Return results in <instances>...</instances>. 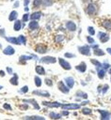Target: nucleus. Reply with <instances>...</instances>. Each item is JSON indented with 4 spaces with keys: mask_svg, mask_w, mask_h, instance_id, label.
<instances>
[{
    "mask_svg": "<svg viewBox=\"0 0 111 120\" xmlns=\"http://www.w3.org/2000/svg\"><path fill=\"white\" fill-rule=\"evenodd\" d=\"M96 11H97V7H96V5L93 4V3H89V4L87 5V8H86V12H87L88 15L93 16V15L96 13Z\"/></svg>",
    "mask_w": 111,
    "mask_h": 120,
    "instance_id": "obj_5",
    "label": "nucleus"
},
{
    "mask_svg": "<svg viewBox=\"0 0 111 120\" xmlns=\"http://www.w3.org/2000/svg\"><path fill=\"white\" fill-rule=\"evenodd\" d=\"M28 28L31 31H37L40 28V24H39V22L37 21H31L28 23Z\"/></svg>",
    "mask_w": 111,
    "mask_h": 120,
    "instance_id": "obj_10",
    "label": "nucleus"
},
{
    "mask_svg": "<svg viewBox=\"0 0 111 120\" xmlns=\"http://www.w3.org/2000/svg\"><path fill=\"white\" fill-rule=\"evenodd\" d=\"M87 32H88L89 36L95 35V30H94V28H93L92 26H88V27H87Z\"/></svg>",
    "mask_w": 111,
    "mask_h": 120,
    "instance_id": "obj_40",
    "label": "nucleus"
},
{
    "mask_svg": "<svg viewBox=\"0 0 111 120\" xmlns=\"http://www.w3.org/2000/svg\"><path fill=\"white\" fill-rule=\"evenodd\" d=\"M33 95H38L40 97H44V98H50V93L46 92V91H41V90H34L32 92Z\"/></svg>",
    "mask_w": 111,
    "mask_h": 120,
    "instance_id": "obj_16",
    "label": "nucleus"
},
{
    "mask_svg": "<svg viewBox=\"0 0 111 120\" xmlns=\"http://www.w3.org/2000/svg\"><path fill=\"white\" fill-rule=\"evenodd\" d=\"M0 76L1 77H4L5 76V71L4 70H0Z\"/></svg>",
    "mask_w": 111,
    "mask_h": 120,
    "instance_id": "obj_54",
    "label": "nucleus"
},
{
    "mask_svg": "<svg viewBox=\"0 0 111 120\" xmlns=\"http://www.w3.org/2000/svg\"><path fill=\"white\" fill-rule=\"evenodd\" d=\"M90 62L92 63V65H94V66H95V68H102V63H101V62H99L98 60H96V59H90Z\"/></svg>",
    "mask_w": 111,
    "mask_h": 120,
    "instance_id": "obj_34",
    "label": "nucleus"
},
{
    "mask_svg": "<svg viewBox=\"0 0 111 120\" xmlns=\"http://www.w3.org/2000/svg\"><path fill=\"white\" fill-rule=\"evenodd\" d=\"M18 79H19L18 75H17L16 73H13V76L10 78V80H9V82H10L12 85H18V83H19V81H18Z\"/></svg>",
    "mask_w": 111,
    "mask_h": 120,
    "instance_id": "obj_23",
    "label": "nucleus"
},
{
    "mask_svg": "<svg viewBox=\"0 0 111 120\" xmlns=\"http://www.w3.org/2000/svg\"><path fill=\"white\" fill-rule=\"evenodd\" d=\"M35 51H36V52H38V53L43 54V53H45V52H47V46L44 45V44H38V45H36V47H35Z\"/></svg>",
    "mask_w": 111,
    "mask_h": 120,
    "instance_id": "obj_8",
    "label": "nucleus"
},
{
    "mask_svg": "<svg viewBox=\"0 0 111 120\" xmlns=\"http://www.w3.org/2000/svg\"><path fill=\"white\" fill-rule=\"evenodd\" d=\"M75 95H76V97H80V98H84V99H87V98H88L87 94L85 93V92H83V91H81V90H78V91L75 93Z\"/></svg>",
    "mask_w": 111,
    "mask_h": 120,
    "instance_id": "obj_28",
    "label": "nucleus"
},
{
    "mask_svg": "<svg viewBox=\"0 0 111 120\" xmlns=\"http://www.w3.org/2000/svg\"><path fill=\"white\" fill-rule=\"evenodd\" d=\"M75 69L81 73H84L87 70V64L85 62H81L80 64H78L77 66H75Z\"/></svg>",
    "mask_w": 111,
    "mask_h": 120,
    "instance_id": "obj_14",
    "label": "nucleus"
},
{
    "mask_svg": "<svg viewBox=\"0 0 111 120\" xmlns=\"http://www.w3.org/2000/svg\"><path fill=\"white\" fill-rule=\"evenodd\" d=\"M81 105L77 103H70V104H62L61 108L63 110H78L80 109Z\"/></svg>",
    "mask_w": 111,
    "mask_h": 120,
    "instance_id": "obj_6",
    "label": "nucleus"
},
{
    "mask_svg": "<svg viewBox=\"0 0 111 120\" xmlns=\"http://www.w3.org/2000/svg\"><path fill=\"white\" fill-rule=\"evenodd\" d=\"M109 89V86H108V84H104L103 86V88H102V91H101V93L103 94V95H104L106 92H107V90Z\"/></svg>",
    "mask_w": 111,
    "mask_h": 120,
    "instance_id": "obj_41",
    "label": "nucleus"
},
{
    "mask_svg": "<svg viewBox=\"0 0 111 120\" xmlns=\"http://www.w3.org/2000/svg\"><path fill=\"white\" fill-rule=\"evenodd\" d=\"M0 37H2V38L6 37V30H5V28H1L0 29Z\"/></svg>",
    "mask_w": 111,
    "mask_h": 120,
    "instance_id": "obj_48",
    "label": "nucleus"
},
{
    "mask_svg": "<svg viewBox=\"0 0 111 120\" xmlns=\"http://www.w3.org/2000/svg\"><path fill=\"white\" fill-rule=\"evenodd\" d=\"M3 108H4L5 110H8V111H11V110H12V107H11L10 104H8V103H4Z\"/></svg>",
    "mask_w": 111,
    "mask_h": 120,
    "instance_id": "obj_46",
    "label": "nucleus"
},
{
    "mask_svg": "<svg viewBox=\"0 0 111 120\" xmlns=\"http://www.w3.org/2000/svg\"><path fill=\"white\" fill-rule=\"evenodd\" d=\"M4 38L8 42H9V43H12L14 45H20V42L18 40V38H15V37H5Z\"/></svg>",
    "mask_w": 111,
    "mask_h": 120,
    "instance_id": "obj_17",
    "label": "nucleus"
},
{
    "mask_svg": "<svg viewBox=\"0 0 111 120\" xmlns=\"http://www.w3.org/2000/svg\"><path fill=\"white\" fill-rule=\"evenodd\" d=\"M106 52L111 55V48H107V49H106Z\"/></svg>",
    "mask_w": 111,
    "mask_h": 120,
    "instance_id": "obj_56",
    "label": "nucleus"
},
{
    "mask_svg": "<svg viewBox=\"0 0 111 120\" xmlns=\"http://www.w3.org/2000/svg\"><path fill=\"white\" fill-rule=\"evenodd\" d=\"M35 71H36V73L39 74V75H44V74H45V69H44V68H43L42 66H40V65H38V66L35 67Z\"/></svg>",
    "mask_w": 111,
    "mask_h": 120,
    "instance_id": "obj_20",
    "label": "nucleus"
},
{
    "mask_svg": "<svg viewBox=\"0 0 111 120\" xmlns=\"http://www.w3.org/2000/svg\"><path fill=\"white\" fill-rule=\"evenodd\" d=\"M68 114H69V112H68V110H63V111L61 112V115H62V116H65V115L67 116Z\"/></svg>",
    "mask_w": 111,
    "mask_h": 120,
    "instance_id": "obj_50",
    "label": "nucleus"
},
{
    "mask_svg": "<svg viewBox=\"0 0 111 120\" xmlns=\"http://www.w3.org/2000/svg\"><path fill=\"white\" fill-rule=\"evenodd\" d=\"M42 13L40 11H34L32 14H30V19L31 21H38L40 19Z\"/></svg>",
    "mask_w": 111,
    "mask_h": 120,
    "instance_id": "obj_18",
    "label": "nucleus"
},
{
    "mask_svg": "<svg viewBox=\"0 0 111 120\" xmlns=\"http://www.w3.org/2000/svg\"><path fill=\"white\" fill-rule=\"evenodd\" d=\"M87 43H89V44H93V43L95 42L94 38H93L91 36H87Z\"/></svg>",
    "mask_w": 111,
    "mask_h": 120,
    "instance_id": "obj_42",
    "label": "nucleus"
},
{
    "mask_svg": "<svg viewBox=\"0 0 111 120\" xmlns=\"http://www.w3.org/2000/svg\"><path fill=\"white\" fill-rule=\"evenodd\" d=\"M19 108H20V110H23V111H25V110H27V109L29 108V106H28V104H26V103H24V104H21V105L19 106Z\"/></svg>",
    "mask_w": 111,
    "mask_h": 120,
    "instance_id": "obj_44",
    "label": "nucleus"
},
{
    "mask_svg": "<svg viewBox=\"0 0 111 120\" xmlns=\"http://www.w3.org/2000/svg\"><path fill=\"white\" fill-rule=\"evenodd\" d=\"M41 4H42V0H33V3H32L33 8H39L41 6Z\"/></svg>",
    "mask_w": 111,
    "mask_h": 120,
    "instance_id": "obj_36",
    "label": "nucleus"
},
{
    "mask_svg": "<svg viewBox=\"0 0 111 120\" xmlns=\"http://www.w3.org/2000/svg\"><path fill=\"white\" fill-rule=\"evenodd\" d=\"M34 82H35V85H36L37 87H40L41 84H42L41 79H40L39 76H35V77H34Z\"/></svg>",
    "mask_w": 111,
    "mask_h": 120,
    "instance_id": "obj_32",
    "label": "nucleus"
},
{
    "mask_svg": "<svg viewBox=\"0 0 111 120\" xmlns=\"http://www.w3.org/2000/svg\"><path fill=\"white\" fill-rule=\"evenodd\" d=\"M77 50L79 51V52L83 55L86 56H90L91 54V51H90V47L88 45H84V46H78Z\"/></svg>",
    "mask_w": 111,
    "mask_h": 120,
    "instance_id": "obj_1",
    "label": "nucleus"
},
{
    "mask_svg": "<svg viewBox=\"0 0 111 120\" xmlns=\"http://www.w3.org/2000/svg\"><path fill=\"white\" fill-rule=\"evenodd\" d=\"M17 17H18V12L16 10H12L8 15V21H10V22L15 21V20H17Z\"/></svg>",
    "mask_w": 111,
    "mask_h": 120,
    "instance_id": "obj_24",
    "label": "nucleus"
},
{
    "mask_svg": "<svg viewBox=\"0 0 111 120\" xmlns=\"http://www.w3.org/2000/svg\"><path fill=\"white\" fill-rule=\"evenodd\" d=\"M96 70H97V75H98V77H99V79H101V80H103V78H104V76H105V69H103V68H96Z\"/></svg>",
    "mask_w": 111,
    "mask_h": 120,
    "instance_id": "obj_21",
    "label": "nucleus"
},
{
    "mask_svg": "<svg viewBox=\"0 0 111 120\" xmlns=\"http://www.w3.org/2000/svg\"><path fill=\"white\" fill-rule=\"evenodd\" d=\"M65 26H66L67 30H69V31H71V32H74V31L76 30V24H75V22H71V21H68V22H66Z\"/></svg>",
    "mask_w": 111,
    "mask_h": 120,
    "instance_id": "obj_12",
    "label": "nucleus"
},
{
    "mask_svg": "<svg viewBox=\"0 0 111 120\" xmlns=\"http://www.w3.org/2000/svg\"><path fill=\"white\" fill-rule=\"evenodd\" d=\"M98 38H99V39H100L101 42L105 43V42H107V41L109 40L110 36H109L108 33H105V32H100V33L98 34Z\"/></svg>",
    "mask_w": 111,
    "mask_h": 120,
    "instance_id": "obj_7",
    "label": "nucleus"
},
{
    "mask_svg": "<svg viewBox=\"0 0 111 120\" xmlns=\"http://www.w3.org/2000/svg\"><path fill=\"white\" fill-rule=\"evenodd\" d=\"M49 117L51 119H60L62 117L61 113H57V112H49Z\"/></svg>",
    "mask_w": 111,
    "mask_h": 120,
    "instance_id": "obj_26",
    "label": "nucleus"
},
{
    "mask_svg": "<svg viewBox=\"0 0 111 120\" xmlns=\"http://www.w3.org/2000/svg\"><path fill=\"white\" fill-rule=\"evenodd\" d=\"M57 88H58V90L61 92V93H63V94H69L70 93V88L65 84V82H63L62 81H59L58 82H57Z\"/></svg>",
    "mask_w": 111,
    "mask_h": 120,
    "instance_id": "obj_4",
    "label": "nucleus"
},
{
    "mask_svg": "<svg viewBox=\"0 0 111 120\" xmlns=\"http://www.w3.org/2000/svg\"><path fill=\"white\" fill-rule=\"evenodd\" d=\"M42 105L46 106V107H51V108H59L61 107V103L60 102H56V101H42Z\"/></svg>",
    "mask_w": 111,
    "mask_h": 120,
    "instance_id": "obj_9",
    "label": "nucleus"
},
{
    "mask_svg": "<svg viewBox=\"0 0 111 120\" xmlns=\"http://www.w3.org/2000/svg\"><path fill=\"white\" fill-rule=\"evenodd\" d=\"M98 112H100L101 114V119L102 120H106V119H109L110 116H111V113L107 111H103V110H98Z\"/></svg>",
    "mask_w": 111,
    "mask_h": 120,
    "instance_id": "obj_15",
    "label": "nucleus"
},
{
    "mask_svg": "<svg viewBox=\"0 0 111 120\" xmlns=\"http://www.w3.org/2000/svg\"><path fill=\"white\" fill-rule=\"evenodd\" d=\"M24 118H32V119H40V120H44V117H42V116H38V115H33V116H25Z\"/></svg>",
    "mask_w": 111,
    "mask_h": 120,
    "instance_id": "obj_45",
    "label": "nucleus"
},
{
    "mask_svg": "<svg viewBox=\"0 0 111 120\" xmlns=\"http://www.w3.org/2000/svg\"><path fill=\"white\" fill-rule=\"evenodd\" d=\"M40 63H44V64H55L56 62V58L54 57V56H50V55H47V56H43L40 59Z\"/></svg>",
    "mask_w": 111,
    "mask_h": 120,
    "instance_id": "obj_2",
    "label": "nucleus"
},
{
    "mask_svg": "<svg viewBox=\"0 0 111 120\" xmlns=\"http://www.w3.org/2000/svg\"><path fill=\"white\" fill-rule=\"evenodd\" d=\"M81 112L83 114H86V115H90L92 114V110L90 108H87V107H84L82 110H81Z\"/></svg>",
    "mask_w": 111,
    "mask_h": 120,
    "instance_id": "obj_31",
    "label": "nucleus"
},
{
    "mask_svg": "<svg viewBox=\"0 0 111 120\" xmlns=\"http://www.w3.org/2000/svg\"><path fill=\"white\" fill-rule=\"evenodd\" d=\"M30 14H28V13H24V15H23V18H22V22H27V21L30 19V16H29Z\"/></svg>",
    "mask_w": 111,
    "mask_h": 120,
    "instance_id": "obj_38",
    "label": "nucleus"
},
{
    "mask_svg": "<svg viewBox=\"0 0 111 120\" xmlns=\"http://www.w3.org/2000/svg\"><path fill=\"white\" fill-rule=\"evenodd\" d=\"M91 48H92V49H96V48H99V45H98V44H94V45H92V46H91Z\"/></svg>",
    "mask_w": 111,
    "mask_h": 120,
    "instance_id": "obj_55",
    "label": "nucleus"
},
{
    "mask_svg": "<svg viewBox=\"0 0 111 120\" xmlns=\"http://www.w3.org/2000/svg\"><path fill=\"white\" fill-rule=\"evenodd\" d=\"M10 1H11V2H12V1H15V0H10Z\"/></svg>",
    "mask_w": 111,
    "mask_h": 120,
    "instance_id": "obj_61",
    "label": "nucleus"
},
{
    "mask_svg": "<svg viewBox=\"0 0 111 120\" xmlns=\"http://www.w3.org/2000/svg\"><path fill=\"white\" fill-rule=\"evenodd\" d=\"M110 100H111V99H110Z\"/></svg>",
    "mask_w": 111,
    "mask_h": 120,
    "instance_id": "obj_63",
    "label": "nucleus"
},
{
    "mask_svg": "<svg viewBox=\"0 0 111 120\" xmlns=\"http://www.w3.org/2000/svg\"><path fill=\"white\" fill-rule=\"evenodd\" d=\"M44 82H45V84L47 86H53V81L51 79H49V78H45Z\"/></svg>",
    "mask_w": 111,
    "mask_h": 120,
    "instance_id": "obj_39",
    "label": "nucleus"
},
{
    "mask_svg": "<svg viewBox=\"0 0 111 120\" xmlns=\"http://www.w3.org/2000/svg\"><path fill=\"white\" fill-rule=\"evenodd\" d=\"M102 26L106 30H111V20H103L102 22Z\"/></svg>",
    "mask_w": 111,
    "mask_h": 120,
    "instance_id": "obj_22",
    "label": "nucleus"
},
{
    "mask_svg": "<svg viewBox=\"0 0 111 120\" xmlns=\"http://www.w3.org/2000/svg\"><path fill=\"white\" fill-rule=\"evenodd\" d=\"M18 40H19L20 44H24V45L26 44V38H25L24 35H20V36L18 37Z\"/></svg>",
    "mask_w": 111,
    "mask_h": 120,
    "instance_id": "obj_35",
    "label": "nucleus"
},
{
    "mask_svg": "<svg viewBox=\"0 0 111 120\" xmlns=\"http://www.w3.org/2000/svg\"><path fill=\"white\" fill-rule=\"evenodd\" d=\"M54 4V0H42V6L47 8V7H50Z\"/></svg>",
    "mask_w": 111,
    "mask_h": 120,
    "instance_id": "obj_33",
    "label": "nucleus"
},
{
    "mask_svg": "<svg viewBox=\"0 0 111 120\" xmlns=\"http://www.w3.org/2000/svg\"><path fill=\"white\" fill-rule=\"evenodd\" d=\"M87 103H88V100H85V101L81 102V103H80V105L82 106V105H86V104H87Z\"/></svg>",
    "mask_w": 111,
    "mask_h": 120,
    "instance_id": "obj_53",
    "label": "nucleus"
},
{
    "mask_svg": "<svg viewBox=\"0 0 111 120\" xmlns=\"http://www.w3.org/2000/svg\"><path fill=\"white\" fill-rule=\"evenodd\" d=\"M19 5H20V2H19V1H16V2L14 3V5H13V8H18Z\"/></svg>",
    "mask_w": 111,
    "mask_h": 120,
    "instance_id": "obj_52",
    "label": "nucleus"
},
{
    "mask_svg": "<svg viewBox=\"0 0 111 120\" xmlns=\"http://www.w3.org/2000/svg\"><path fill=\"white\" fill-rule=\"evenodd\" d=\"M108 72H109V74L111 75V67H110V68H108Z\"/></svg>",
    "mask_w": 111,
    "mask_h": 120,
    "instance_id": "obj_58",
    "label": "nucleus"
},
{
    "mask_svg": "<svg viewBox=\"0 0 111 120\" xmlns=\"http://www.w3.org/2000/svg\"><path fill=\"white\" fill-rule=\"evenodd\" d=\"M24 10L28 12V10H29V8H28V7H25V8H24Z\"/></svg>",
    "mask_w": 111,
    "mask_h": 120,
    "instance_id": "obj_57",
    "label": "nucleus"
},
{
    "mask_svg": "<svg viewBox=\"0 0 111 120\" xmlns=\"http://www.w3.org/2000/svg\"><path fill=\"white\" fill-rule=\"evenodd\" d=\"M6 69H7V72H8V74L12 75V73H13V70H12V68H9V67H7V68H6Z\"/></svg>",
    "mask_w": 111,
    "mask_h": 120,
    "instance_id": "obj_49",
    "label": "nucleus"
},
{
    "mask_svg": "<svg viewBox=\"0 0 111 120\" xmlns=\"http://www.w3.org/2000/svg\"><path fill=\"white\" fill-rule=\"evenodd\" d=\"M33 58V55H21L19 57L20 62H26L28 60H31Z\"/></svg>",
    "mask_w": 111,
    "mask_h": 120,
    "instance_id": "obj_30",
    "label": "nucleus"
},
{
    "mask_svg": "<svg viewBox=\"0 0 111 120\" xmlns=\"http://www.w3.org/2000/svg\"><path fill=\"white\" fill-rule=\"evenodd\" d=\"M110 81H111V79H110Z\"/></svg>",
    "mask_w": 111,
    "mask_h": 120,
    "instance_id": "obj_62",
    "label": "nucleus"
},
{
    "mask_svg": "<svg viewBox=\"0 0 111 120\" xmlns=\"http://www.w3.org/2000/svg\"><path fill=\"white\" fill-rule=\"evenodd\" d=\"M64 82H65V84L71 89V88H72L73 86H74V79L72 78V77H66L65 79H64Z\"/></svg>",
    "mask_w": 111,
    "mask_h": 120,
    "instance_id": "obj_13",
    "label": "nucleus"
},
{
    "mask_svg": "<svg viewBox=\"0 0 111 120\" xmlns=\"http://www.w3.org/2000/svg\"><path fill=\"white\" fill-rule=\"evenodd\" d=\"M111 66H110V64H108L107 62H104V63H102V68H103V69H105V70H107L109 68H110Z\"/></svg>",
    "mask_w": 111,
    "mask_h": 120,
    "instance_id": "obj_43",
    "label": "nucleus"
},
{
    "mask_svg": "<svg viewBox=\"0 0 111 120\" xmlns=\"http://www.w3.org/2000/svg\"><path fill=\"white\" fill-rule=\"evenodd\" d=\"M64 56H65L66 58H73V57H75V54L71 53V52H65V53H64Z\"/></svg>",
    "mask_w": 111,
    "mask_h": 120,
    "instance_id": "obj_47",
    "label": "nucleus"
},
{
    "mask_svg": "<svg viewBox=\"0 0 111 120\" xmlns=\"http://www.w3.org/2000/svg\"><path fill=\"white\" fill-rule=\"evenodd\" d=\"M57 60H58V63H59L60 67H61L63 69H65V70H71V64H70L68 61H66L65 59H63V58H61V57H58Z\"/></svg>",
    "mask_w": 111,
    "mask_h": 120,
    "instance_id": "obj_3",
    "label": "nucleus"
},
{
    "mask_svg": "<svg viewBox=\"0 0 111 120\" xmlns=\"http://www.w3.org/2000/svg\"><path fill=\"white\" fill-rule=\"evenodd\" d=\"M3 53L6 54V55H13V54L15 53V49H14L12 46L8 45V46H7V47L3 50Z\"/></svg>",
    "mask_w": 111,
    "mask_h": 120,
    "instance_id": "obj_11",
    "label": "nucleus"
},
{
    "mask_svg": "<svg viewBox=\"0 0 111 120\" xmlns=\"http://www.w3.org/2000/svg\"><path fill=\"white\" fill-rule=\"evenodd\" d=\"M2 88H3V86H2V85H0V90H1Z\"/></svg>",
    "mask_w": 111,
    "mask_h": 120,
    "instance_id": "obj_59",
    "label": "nucleus"
},
{
    "mask_svg": "<svg viewBox=\"0 0 111 120\" xmlns=\"http://www.w3.org/2000/svg\"><path fill=\"white\" fill-rule=\"evenodd\" d=\"M65 39V36L64 35H56L55 36V42L56 43H61L63 40Z\"/></svg>",
    "mask_w": 111,
    "mask_h": 120,
    "instance_id": "obj_29",
    "label": "nucleus"
},
{
    "mask_svg": "<svg viewBox=\"0 0 111 120\" xmlns=\"http://www.w3.org/2000/svg\"><path fill=\"white\" fill-rule=\"evenodd\" d=\"M24 102H25V103H31L33 105L34 109H36V110H40V107L39 106L38 102L35 99H24Z\"/></svg>",
    "mask_w": 111,
    "mask_h": 120,
    "instance_id": "obj_19",
    "label": "nucleus"
},
{
    "mask_svg": "<svg viewBox=\"0 0 111 120\" xmlns=\"http://www.w3.org/2000/svg\"><path fill=\"white\" fill-rule=\"evenodd\" d=\"M93 53L97 56H103L105 54V52H103V50L100 49V48H96V49H93Z\"/></svg>",
    "mask_w": 111,
    "mask_h": 120,
    "instance_id": "obj_27",
    "label": "nucleus"
},
{
    "mask_svg": "<svg viewBox=\"0 0 111 120\" xmlns=\"http://www.w3.org/2000/svg\"><path fill=\"white\" fill-rule=\"evenodd\" d=\"M29 3H30V0H24V7H27Z\"/></svg>",
    "mask_w": 111,
    "mask_h": 120,
    "instance_id": "obj_51",
    "label": "nucleus"
},
{
    "mask_svg": "<svg viewBox=\"0 0 111 120\" xmlns=\"http://www.w3.org/2000/svg\"><path fill=\"white\" fill-rule=\"evenodd\" d=\"M28 92V86L27 85H24L20 90H19V93L20 94H25Z\"/></svg>",
    "mask_w": 111,
    "mask_h": 120,
    "instance_id": "obj_37",
    "label": "nucleus"
},
{
    "mask_svg": "<svg viewBox=\"0 0 111 120\" xmlns=\"http://www.w3.org/2000/svg\"><path fill=\"white\" fill-rule=\"evenodd\" d=\"M0 48H2V45H1V43H0Z\"/></svg>",
    "mask_w": 111,
    "mask_h": 120,
    "instance_id": "obj_60",
    "label": "nucleus"
},
{
    "mask_svg": "<svg viewBox=\"0 0 111 120\" xmlns=\"http://www.w3.org/2000/svg\"><path fill=\"white\" fill-rule=\"evenodd\" d=\"M14 22H15L14 24H13V29H14V31H19V30H21V28H22V21H20V20H15Z\"/></svg>",
    "mask_w": 111,
    "mask_h": 120,
    "instance_id": "obj_25",
    "label": "nucleus"
}]
</instances>
